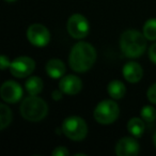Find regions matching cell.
I'll use <instances>...</instances> for the list:
<instances>
[{
    "label": "cell",
    "mask_w": 156,
    "mask_h": 156,
    "mask_svg": "<svg viewBox=\"0 0 156 156\" xmlns=\"http://www.w3.org/2000/svg\"><path fill=\"white\" fill-rule=\"evenodd\" d=\"M96 60V50L88 42H78L69 54V66L76 73L88 72Z\"/></svg>",
    "instance_id": "obj_1"
},
{
    "label": "cell",
    "mask_w": 156,
    "mask_h": 156,
    "mask_svg": "<svg viewBox=\"0 0 156 156\" xmlns=\"http://www.w3.org/2000/svg\"><path fill=\"white\" fill-rule=\"evenodd\" d=\"M120 48L128 58H138L147 48V37L139 31L128 29L120 37Z\"/></svg>",
    "instance_id": "obj_2"
},
{
    "label": "cell",
    "mask_w": 156,
    "mask_h": 156,
    "mask_svg": "<svg viewBox=\"0 0 156 156\" xmlns=\"http://www.w3.org/2000/svg\"><path fill=\"white\" fill-rule=\"evenodd\" d=\"M20 115L29 122H39L48 113V105L41 98L30 95L23 101L20 105Z\"/></svg>",
    "instance_id": "obj_3"
},
{
    "label": "cell",
    "mask_w": 156,
    "mask_h": 156,
    "mask_svg": "<svg viewBox=\"0 0 156 156\" xmlns=\"http://www.w3.org/2000/svg\"><path fill=\"white\" fill-rule=\"evenodd\" d=\"M62 132L72 141H83L87 137L88 125L83 118L72 115L63 121Z\"/></svg>",
    "instance_id": "obj_4"
},
{
    "label": "cell",
    "mask_w": 156,
    "mask_h": 156,
    "mask_svg": "<svg viewBox=\"0 0 156 156\" xmlns=\"http://www.w3.org/2000/svg\"><path fill=\"white\" fill-rule=\"evenodd\" d=\"M120 109L118 104L112 100H105L100 102L94 109L93 117L96 122L103 125H108L119 118Z\"/></svg>",
    "instance_id": "obj_5"
},
{
    "label": "cell",
    "mask_w": 156,
    "mask_h": 156,
    "mask_svg": "<svg viewBox=\"0 0 156 156\" xmlns=\"http://www.w3.org/2000/svg\"><path fill=\"white\" fill-rule=\"evenodd\" d=\"M66 29L69 34L73 39L81 40L89 33L90 26L88 20L81 14H73L66 23Z\"/></svg>",
    "instance_id": "obj_6"
},
{
    "label": "cell",
    "mask_w": 156,
    "mask_h": 156,
    "mask_svg": "<svg viewBox=\"0 0 156 156\" xmlns=\"http://www.w3.org/2000/svg\"><path fill=\"white\" fill-rule=\"evenodd\" d=\"M35 69V62L30 57H18L14 59L10 65V71L14 77L25 78L32 74Z\"/></svg>",
    "instance_id": "obj_7"
},
{
    "label": "cell",
    "mask_w": 156,
    "mask_h": 156,
    "mask_svg": "<svg viewBox=\"0 0 156 156\" xmlns=\"http://www.w3.org/2000/svg\"><path fill=\"white\" fill-rule=\"evenodd\" d=\"M28 41L35 47H44L50 41V32L44 25L33 24L27 30Z\"/></svg>",
    "instance_id": "obj_8"
},
{
    "label": "cell",
    "mask_w": 156,
    "mask_h": 156,
    "mask_svg": "<svg viewBox=\"0 0 156 156\" xmlns=\"http://www.w3.org/2000/svg\"><path fill=\"white\" fill-rule=\"evenodd\" d=\"M0 95L5 102L15 104L23 98V89L16 81L8 80L0 88Z\"/></svg>",
    "instance_id": "obj_9"
},
{
    "label": "cell",
    "mask_w": 156,
    "mask_h": 156,
    "mask_svg": "<svg viewBox=\"0 0 156 156\" xmlns=\"http://www.w3.org/2000/svg\"><path fill=\"white\" fill-rule=\"evenodd\" d=\"M138 153L139 143L132 137H123L115 144V154L118 156H134Z\"/></svg>",
    "instance_id": "obj_10"
},
{
    "label": "cell",
    "mask_w": 156,
    "mask_h": 156,
    "mask_svg": "<svg viewBox=\"0 0 156 156\" xmlns=\"http://www.w3.org/2000/svg\"><path fill=\"white\" fill-rule=\"evenodd\" d=\"M59 89L64 94L75 95L83 89V81L80 80V78L75 75H66L60 79Z\"/></svg>",
    "instance_id": "obj_11"
},
{
    "label": "cell",
    "mask_w": 156,
    "mask_h": 156,
    "mask_svg": "<svg viewBox=\"0 0 156 156\" xmlns=\"http://www.w3.org/2000/svg\"><path fill=\"white\" fill-rule=\"evenodd\" d=\"M123 76L130 83H139L143 76V69L139 63L130 61L123 66Z\"/></svg>",
    "instance_id": "obj_12"
},
{
    "label": "cell",
    "mask_w": 156,
    "mask_h": 156,
    "mask_svg": "<svg viewBox=\"0 0 156 156\" xmlns=\"http://www.w3.org/2000/svg\"><path fill=\"white\" fill-rule=\"evenodd\" d=\"M66 67L63 61L59 60V59H50L46 64V72H47L48 76L54 79H58V78H62L63 75L65 74Z\"/></svg>",
    "instance_id": "obj_13"
},
{
    "label": "cell",
    "mask_w": 156,
    "mask_h": 156,
    "mask_svg": "<svg viewBox=\"0 0 156 156\" xmlns=\"http://www.w3.org/2000/svg\"><path fill=\"white\" fill-rule=\"evenodd\" d=\"M43 80L37 76H31L25 83V88L29 95H39L43 91Z\"/></svg>",
    "instance_id": "obj_14"
},
{
    "label": "cell",
    "mask_w": 156,
    "mask_h": 156,
    "mask_svg": "<svg viewBox=\"0 0 156 156\" xmlns=\"http://www.w3.org/2000/svg\"><path fill=\"white\" fill-rule=\"evenodd\" d=\"M108 94L111 96L113 100H120V98H124L126 93V88L122 81L120 80H112L108 83Z\"/></svg>",
    "instance_id": "obj_15"
},
{
    "label": "cell",
    "mask_w": 156,
    "mask_h": 156,
    "mask_svg": "<svg viewBox=\"0 0 156 156\" xmlns=\"http://www.w3.org/2000/svg\"><path fill=\"white\" fill-rule=\"evenodd\" d=\"M127 129L136 138H139L144 133V120L141 118H132L127 123Z\"/></svg>",
    "instance_id": "obj_16"
},
{
    "label": "cell",
    "mask_w": 156,
    "mask_h": 156,
    "mask_svg": "<svg viewBox=\"0 0 156 156\" xmlns=\"http://www.w3.org/2000/svg\"><path fill=\"white\" fill-rule=\"evenodd\" d=\"M12 111L5 104H0V129L3 130L12 122Z\"/></svg>",
    "instance_id": "obj_17"
},
{
    "label": "cell",
    "mask_w": 156,
    "mask_h": 156,
    "mask_svg": "<svg viewBox=\"0 0 156 156\" xmlns=\"http://www.w3.org/2000/svg\"><path fill=\"white\" fill-rule=\"evenodd\" d=\"M142 33L149 41H156V18H150L144 23Z\"/></svg>",
    "instance_id": "obj_18"
},
{
    "label": "cell",
    "mask_w": 156,
    "mask_h": 156,
    "mask_svg": "<svg viewBox=\"0 0 156 156\" xmlns=\"http://www.w3.org/2000/svg\"><path fill=\"white\" fill-rule=\"evenodd\" d=\"M140 115L144 122H153L156 119V109L152 106H144L141 109Z\"/></svg>",
    "instance_id": "obj_19"
},
{
    "label": "cell",
    "mask_w": 156,
    "mask_h": 156,
    "mask_svg": "<svg viewBox=\"0 0 156 156\" xmlns=\"http://www.w3.org/2000/svg\"><path fill=\"white\" fill-rule=\"evenodd\" d=\"M147 95L149 101L152 103V104H156V83H153V85L149 88Z\"/></svg>",
    "instance_id": "obj_20"
},
{
    "label": "cell",
    "mask_w": 156,
    "mask_h": 156,
    "mask_svg": "<svg viewBox=\"0 0 156 156\" xmlns=\"http://www.w3.org/2000/svg\"><path fill=\"white\" fill-rule=\"evenodd\" d=\"M52 156H66L69 154V150L65 147H58L52 151Z\"/></svg>",
    "instance_id": "obj_21"
},
{
    "label": "cell",
    "mask_w": 156,
    "mask_h": 156,
    "mask_svg": "<svg viewBox=\"0 0 156 156\" xmlns=\"http://www.w3.org/2000/svg\"><path fill=\"white\" fill-rule=\"evenodd\" d=\"M10 65H11V61L9 60V58L7 56L2 55L1 59H0V67H1V69L5 71L7 67H10Z\"/></svg>",
    "instance_id": "obj_22"
},
{
    "label": "cell",
    "mask_w": 156,
    "mask_h": 156,
    "mask_svg": "<svg viewBox=\"0 0 156 156\" xmlns=\"http://www.w3.org/2000/svg\"><path fill=\"white\" fill-rule=\"evenodd\" d=\"M149 58L154 64H156V43H154L153 45L150 47L149 49Z\"/></svg>",
    "instance_id": "obj_23"
},
{
    "label": "cell",
    "mask_w": 156,
    "mask_h": 156,
    "mask_svg": "<svg viewBox=\"0 0 156 156\" xmlns=\"http://www.w3.org/2000/svg\"><path fill=\"white\" fill-rule=\"evenodd\" d=\"M62 93H63V92L61 91L60 89L55 90V91L52 92V98H54L55 101H59V100H61V98H62Z\"/></svg>",
    "instance_id": "obj_24"
},
{
    "label": "cell",
    "mask_w": 156,
    "mask_h": 156,
    "mask_svg": "<svg viewBox=\"0 0 156 156\" xmlns=\"http://www.w3.org/2000/svg\"><path fill=\"white\" fill-rule=\"evenodd\" d=\"M153 142H154V145H155V147H156V132L153 136Z\"/></svg>",
    "instance_id": "obj_25"
},
{
    "label": "cell",
    "mask_w": 156,
    "mask_h": 156,
    "mask_svg": "<svg viewBox=\"0 0 156 156\" xmlns=\"http://www.w3.org/2000/svg\"><path fill=\"white\" fill-rule=\"evenodd\" d=\"M5 1H7V2H14L15 0H5Z\"/></svg>",
    "instance_id": "obj_26"
}]
</instances>
